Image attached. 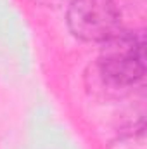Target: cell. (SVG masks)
Returning <instances> with one entry per match:
<instances>
[{"label": "cell", "instance_id": "cell-4", "mask_svg": "<svg viewBox=\"0 0 147 149\" xmlns=\"http://www.w3.org/2000/svg\"><path fill=\"white\" fill-rule=\"evenodd\" d=\"M37 2H42V3H45V5H61V3L66 2V0H37Z\"/></svg>", "mask_w": 147, "mask_h": 149}, {"label": "cell", "instance_id": "cell-2", "mask_svg": "<svg viewBox=\"0 0 147 149\" xmlns=\"http://www.w3.org/2000/svg\"><path fill=\"white\" fill-rule=\"evenodd\" d=\"M68 28L83 42H107L121 28V10L114 0H71Z\"/></svg>", "mask_w": 147, "mask_h": 149}, {"label": "cell", "instance_id": "cell-3", "mask_svg": "<svg viewBox=\"0 0 147 149\" xmlns=\"http://www.w3.org/2000/svg\"><path fill=\"white\" fill-rule=\"evenodd\" d=\"M111 149H146V135H144V127L139 128V132L133 134H125L121 135Z\"/></svg>", "mask_w": 147, "mask_h": 149}, {"label": "cell", "instance_id": "cell-1", "mask_svg": "<svg viewBox=\"0 0 147 149\" xmlns=\"http://www.w3.org/2000/svg\"><path fill=\"white\" fill-rule=\"evenodd\" d=\"M99 70L104 80L118 87H128L140 81L146 74L144 35L121 30L104 42L99 56Z\"/></svg>", "mask_w": 147, "mask_h": 149}]
</instances>
